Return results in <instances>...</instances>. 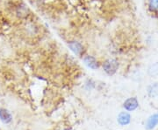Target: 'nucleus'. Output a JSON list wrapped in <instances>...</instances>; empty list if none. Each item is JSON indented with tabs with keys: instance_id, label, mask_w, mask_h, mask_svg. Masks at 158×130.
I'll return each instance as SVG.
<instances>
[{
	"instance_id": "9d476101",
	"label": "nucleus",
	"mask_w": 158,
	"mask_h": 130,
	"mask_svg": "<svg viewBox=\"0 0 158 130\" xmlns=\"http://www.w3.org/2000/svg\"><path fill=\"white\" fill-rule=\"evenodd\" d=\"M151 87H152V89H149V91H148L149 94H150L151 96H154V93H156L155 94L156 95L158 94V84H156V85L152 86Z\"/></svg>"
},
{
	"instance_id": "20e7f679",
	"label": "nucleus",
	"mask_w": 158,
	"mask_h": 130,
	"mask_svg": "<svg viewBox=\"0 0 158 130\" xmlns=\"http://www.w3.org/2000/svg\"><path fill=\"white\" fill-rule=\"evenodd\" d=\"M158 124V113H155L151 115L146 121V129L151 130L154 128H156V126Z\"/></svg>"
},
{
	"instance_id": "6e6552de",
	"label": "nucleus",
	"mask_w": 158,
	"mask_h": 130,
	"mask_svg": "<svg viewBox=\"0 0 158 130\" xmlns=\"http://www.w3.org/2000/svg\"><path fill=\"white\" fill-rule=\"evenodd\" d=\"M130 120H131V116L128 113L126 112H122L118 114V122L122 126L129 124Z\"/></svg>"
},
{
	"instance_id": "f257e3e1",
	"label": "nucleus",
	"mask_w": 158,
	"mask_h": 130,
	"mask_svg": "<svg viewBox=\"0 0 158 130\" xmlns=\"http://www.w3.org/2000/svg\"><path fill=\"white\" fill-rule=\"evenodd\" d=\"M118 63L115 59H107L106 60L105 63L103 64V68L105 70V72L109 75H113L116 73V71L118 70Z\"/></svg>"
},
{
	"instance_id": "1a4fd4ad",
	"label": "nucleus",
	"mask_w": 158,
	"mask_h": 130,
	"mask_svg": "<svg viewBox=\"0 0 158 130\" xmlns=\"http://www.w3.org/2000/svg\"><path fill=\"white\" fill-rule=\"evenodd\" d=\"M148 6L151 11L158 12V0H150Z\"/></svg>"
},
{
	"instance_id": "7ed1b4c3",
	"label": "nucleus",
	"mask_w": 158,
	"mask_h": 130,
	"mask_svg": "<svg viewBox=\"0 0 158 130\" xmlns=\"http://www.w3.org/2000/svg\"><path fill=\"white\" fill-rule=\"evenodd\" d=\"M138 106H139V103L136 100V98H129L124 103V108L127 111H134L138 108Z\"/></svg>"
},
{
	"instance_id": "f03ea898",
	"label": "nucleus",
	"mask_w": 158,
	"mask_h": 130,
	"mask_svg": "<svg viewBox=\"0 0 158 130\" xmlns=\"http://www.w3.org/2000/svg\"><path fill=\"white\" fill-rule=\"evenodd\" d=\"M69 46L71 49V51L73 52L75 54L77 55H81L82 52H84V46L81 43H79L77 41H72L69 43Z\"/></svg>"
},
{
	"instance_id": "0eeeda50",
	"label": "nucleus",
	"mask_w": 158,
	"mask_h": 130,
	"mask_svg": "<svg viewBox=\"0 0 158 130\" xmlns=\"http://www.w3.org/2000/svg\"><path fill=\"white\" fill-rule=\"evenodd\" d=\"M84 60H85V63L86 64V66H87L88 67L91 68V69H94V70L98 67V60H97L94 57L86 56L85 59H84Z\"/></svg>"
},
{
	"instance_id": "423d86ee",
	"label": "nucleus",
	"mask_w": 158,
	"mask_h": 130,
	"mask_svg": "<svg viewBox=\"0 0 158 130\" xmlns=\"http://www.w3.org/2000/svg\"><path fill=\"white\" fill-rule=\"evenodd\" d=\"M0 120L4 123H10L12 120L11 113L5 108H0Z\"/></svg>"
},
{
	"instance_id": "39448f33",
	"label": "nucleus",
	"mask_w": 158,
	"mask_h": 130,
	"mask_svg": "<svg viewBox=\"0 0 158 130\" xmlns=\"http://www.w3.org/2000/svg\"><path fill=\"white\" fill-rule=\"evenodd\" d=\"M29 13V9L27 6H26L25 4H21L18 6L16 9V14L20 18H25L27 17Z\"/></svg>"
}]
</instances>
